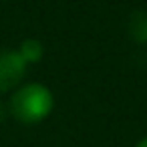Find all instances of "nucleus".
Listing matches in <instances>:
<instances>
[{"label":"nucleus","mask_w":147,"mask_h":147,"mask_svg":"<svg viewBox=\"0 0 147 147\" xmlns=\"http://www.w3.org/2000/svg\"><path fill=\"white\" fill-rule=\"evenodd\" d=\"M53 105H55V99L51 89L40 83H28L16 89L14 95L10 97L12 117L24 125L38 123L45 117H49V113L53 111Z\"/></svg>","instance_id":"f257e3e1"},{"label":"nucleus","mask_w":147,"mask_h":147,"mask_svg":"<svg viewBox=\"0 0 147 147\" xmlns=\"http://www.w3.org/2000/svg\"><path fill=\"white\" fill-rule=\"evenodd\" d=\"M24 73H26V61L20 57L18 51L0 53V93L18 87Z\"/></svg>","instance_id":"f03ea898"},{"label":"nucleus","mask_w":147,"mask_h":147,"mask_svg":"<svg viewBox=\"0 0 147 147\" xmlns=\"http://www.w3.org/2000/svg\"><path fill=\"white\" fill-rule=\"evenodd\" d=\"M129 36L135 42H147V12L143 10H135L129 16Z\"/></svg>","instance_id":"7ed1b4c3"},{"label":"nucleus","mask_w":147,"mask_h":147,"mask_svg":"<svg viewBox=\"0 0 147 147\" xmlns=\"http://www.w3.org/2000/svg\"><path fill=\"white\" fill-rule=\"evenodd\" d=\"M18 53H20V57L26 61V65H28V63H38V61L42 59V45H40V40H36V38H26V40H22Z\"/></svg>","instance_id":"20e7f679"},{"label":"nucleus","mask_w":147,"mask_h":147,"mask_svg":"<svg viewBox=\"0 0 147 147\" xmlns=\"http://www.w3.org/2000/svg\"><path fill=\"white\" fill-rule=\"evenodd\" d=\"M135 147H147V137H143V139H141V141H139Z\"/></svg>","instance_id":"39448f33"},{"label":"nucleus","mask_w":147,"mask_h":147,"mask_svg":"<svg viewBox=\"0 0 147 147\" xmlns=\"http://www.w3.org/2000/svg\"><path fill=\"white\" fill-rule=\"evenodd\" d=\"M2 117H4V109H2V105H0V121H2Z\"/></svg>","instance_id":"423d86ee"}]
</instances>
